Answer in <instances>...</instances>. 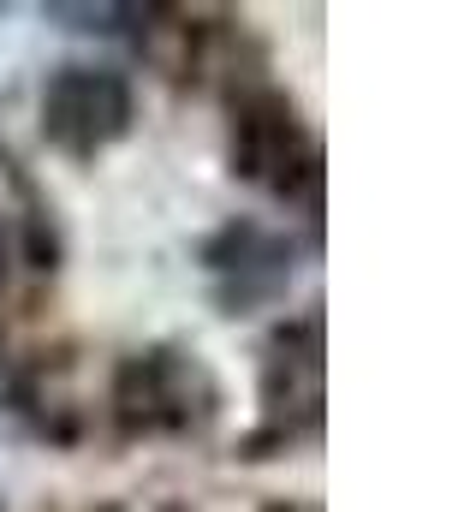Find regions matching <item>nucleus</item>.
<instances>
[{
    "mask_svg": "<svg viewBox=\"0 0 476 512\" xmlns=\"http://www.w3.org/2000/svg\"><path fill=\"white\" fill-rule=\"evenodd\" d=\"M125 120H131V90L108 66H66L42 90V131L72 155H96L125 131Z\"/></svg>",
    "mask_w": 476,
    "mask_h": 512,
    "instance_id": "obj_1",
    "label": "nucleus"
},
{
    "mask_svg": "<svg viewBox=\"0 0 476 512\" xmlns=\"http://www.w3.org/2000/svg\"><path fill=\"white\" fill-rule=\"evenodd\" d=\"M54 268L48 209L36 203L30 179L0 155V298H12L24 280H42Z\"/></svg>",
    "mask_w": 476,
    "mask_h": 512,
    "instance_id": "obj_2",
    "label": "nucleus"
},
{
    "mask_svg": "<svg viewBox=\"0 0 476 512\" xmlns=\"http://www.w3.org/2000/svg\"><path fill=\"white\" fill-rule=\"evenodd\" d=\"M238 161L250 179H262L274 191H292L298 173H310V149H304L298 120L280 96H256L238 108Z\"/></svg>",
    "mask_w": 476,
    "mask_h": 512,
    "instance_id": "obj_3",
    "label": "nucleus"
},
{
    "mask_svg": "<svg viewBox=\"0 0 476 512\" xmlns=\"http://www.w3.org/2000/svg\"><path fill=\"white\" fill-rule=\"evenodd\" d=\"M125 387H143V393H119L125 417H143V423H191V376H185V364L143 358V364L125 370Z\"/></svg>",
    "mask_w": 476,
    "mask_h": 512,
    "instance_id": "obj_4",
    "label": "nucleus"
}]
</instances>
